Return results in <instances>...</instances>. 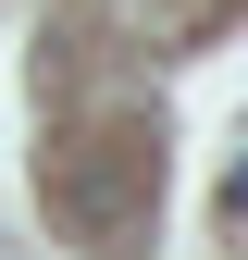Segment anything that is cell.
<instances>
[{
  "label": "cell",
  "mask_w": 248,
  "mask_h": 260,
  "mask_svg": "<svg viewBox=\"0 0 248 260\" xmlns=\"http://www.w3.org/2000/svg\"><path fill=\"white\" fill-rule=\"evenodd\" d=\"M38 199L62 236H87V248H124L149 223V199H162V149H137V137H87L75 161H50L38 174Z\"/></svg>",
  "instance_id": "6da1fadb"
},
{
  "label": "cell",
  "mask_w": 248,
  "mask_h": 260,
  "mask_svg": "<svg viewBox=\"0 0 248 260\" xmlns=\"http://www.w3.org/2000/svg\"><path fill=\"white\" fill-rule=\"evenodd\" d=\"M224 223H236V236H248V161H236V174H224Z\"/></svg>",
  "instance_id": "7a4b0ae2"
}]
</instances>
